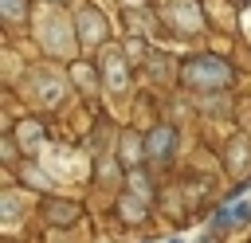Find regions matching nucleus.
Returning a JSON list of instances; mask_svg holds the SVG:
<instances>
[{
	"instance_id": "f257e3e1",
	"label": "nucleus",
	"mask_w": 251,
	"mask_h": 243,
	"mask_svg": "<svg viewBox=\"0 0 251 243\" xmlns=\"http://www.w3.org/2000/svg\"><path fill=\"white\" fill-rule=\"evenodd\" d=\"M180 78H184L188 86H200V90H220V86L231 82V67H227L224 59H216V55H196V59L184 63Z\"/></svg>"
},
{
	"instance_id": "f03ea898",
	"label": "nucleus",
	"mask_w": 251,
	"mask_h": 243,
	"mask_svg": "<svg viewBox=\"0 0 251 243\" xmlns=\"http://www.w3.org/2000/svg\"><path fill=\"white\" fill-rule=\"evenodd\" d=\"M39 31H43V47H47L51 55H71V51H75V39H71V27H67L63 12L47 8V12L39 16Z\"/></svg>"
},
{
	"instance_id": "7ed1b4c3",
	"label": "nucleus",
	"mask_w": 251,
	"mask_h": 243,
	"mask_svg": "<svg viewBox=\"0 0 251 243\" xmlns=\"http://www.w3.org/2000/svg\"><path fill=\"white\" fill-rule=\"evenodd\" d=\"M31 94H35V102L55 106V102L67 94V82H63L55 71H35V74H31Z\"/></svg>"
},
{
	"instance_id": "20e7f679",
	"label": "nucleus",
	"mask_w": 251,
	"mask_h": 243,
	"mask_svg": "<svg viewBox=\"0 0 251 243\" xmlns=\"http://www.w3.org/2000/svg\"><path fill=\"white\" fill-rule=\"evenodd\" d=\"M161 12H165L180 31H196V27H200V12H196V4H192V0H165V4H161Z\"/></svg>"
},
{
	"instance_id": "39448f33",
	"label": "nucleus",
	"mask_w": 251,
	"mask_h": 243,
	"mask_svg": "<svg viewBox=\"0 0 251 243\" xmlns=\"http://www.w3.org/2000/svg\"><path fill=\"white\" fill-rule=\"evenodd\" d=\"M102 63H106V82H110V90H114V94H118V90H126V82H129V71H126V59H122V51H118V47H106Z\"/></svg>"
},
{
	"instance_id": "423d86ee",
	"label": "nucleus",
	"mask_w": 251,
	"mask_h": 243,
	"mask_svg": "<svg viewBox=\"0 0 251 243\" xmlns=\"http://www.w3.org/2000/svg\"><path fill=\"white\" fill-rule=\"evenodd\" d=\"M78 31H82L86 43H102V39H106V20H102L98 12H90V8H82V12H78Z\"/></svg>"
},
{
	"instance_id": "0eeeda50",
	"label": "nucleus",
	"mask_w": 251,
	"mask_h": 243,
	"mask_svg": "<svg viewBox=\"0 0 251 243\" xmlns=\"http://www.w3.org/2000/svg\"><path fill=\"white\" fill-rule=\"evenodd\" d=\"M169 149H173V129H169V125H157V129L145 137V153H149V157H157V161H165V157H169Z\"/></svg>"
},
{
	"instance_id": "6e6552de",
	"label": "nucleus",
	"mask_w": 251,
	"mask_h": 243,
	"mask_svg": "<svg viewBox=\"0 0 251 243\" xmlns=\"http://www.w3.org/2000/svg\"><path fill=\"white\" fill-rule=\"evenodd\" d=\"M4 223L8 227L20 223V192H4Z\"/></svg>"
},
{
	"instance_id": "1a4fd4ad",
	"label": "nucleus",
	"mask_w": 251,
	"mask_h": 243,
	"mask_svg": "<svg viewBox=\"0 0 251 243\" xmlns=\"http://www.w3.org/2000/svg\"><path fill=\"white\" fill-rule=\"evenodd\" d=\"M47 216H51V223H71V219L78 216V208H75V204H51Z\"/></svg>"
},
{
	"instance_id": "9d476101",
	"label": "nucleus",
	"mask_w": 251,
	"mask_h": 243,
	"mask_svg": "<svg viewBox=\"0 0 251 243\" xmlns=\"http://www.w3.org/2000/svg\"><path fill=\"white\" fill-rule=\"evenodd\" d=\"M126 180H129V188H133V196H137V200H145V196H149V180H145V172H141V169H129V176H126Z\"/></svg>"
},
{
	"instance_id": "9b49d317",
	"label": "nucleus",
	"mask_w": 251,
	"mask_h": 243,
	"mask_svg": "<svg viewBox=\"0 0 251 243\" xmlns=\"http://www.w3.org/2000/svg\"><path fill=\"white\" fill-rule=\"evenodd\" d=\"M20 141H24L27 149H35V145L43 141V133H39V125H35V122H24V125H20Z\"/></svg>"
},
{
	"instance_id": "f8f14e48",
	"label": "nucleus",
	"mask_w": 251,
	"mask_h": 243,
	"mask_svg": "<svg viewBox=\"0 0 251 243\" xmlns=\"http://www.w3.org/2000/svg\"><path fill=\"white\" fill-rule=\"evenodd\" d=\"M243 169H247V145L235 141L231 145V172H243Z\"/></svg>"
},
{
	"instance_id": "ddd939ff",
	"label": "nucleus",
	"mask_w": 251,
	"mask_h": 243,
	"mask_svg": "<svg viewBox=\"0 0 251 243\" xmlns=\"http://www.w3.org/2000/svg\"><path fill=\"white\" fill-rule=\"evenodd\" d=\"M4 4V16L8 20H24L27 16V0H0Z\"/></svg>"
},
{
	"instance_id": "4468645a",
	"label": "nucleus",
	"mask_w": 251,
	"mask_h": 243,
	"mask_svg": "<svg viewBox=\"0 0 251 243\" xmlns=\"http://www.w3.org/2000/svg\"><path fill=\"white\" fill-rule=\"evenodd\" d=\"M122 216H129V219H141V204H137L133 196H126V200H122Z\"/></svg>"
},
{
	"instance_id": "2eb2a0df",
	"label": "nucleus",
	"mask_w": 251,
	"mask_h": 243,
	"mask_svg": "<svg viewBox=\"0 0 251 243\" xmlns=\"http://www.w3.org/2000/svg\"><path fill=\"white\" fill-rule=\"evenodd\" d=\"M122 157H129V165H137V141H122Z\"/></svg>"
},
{
	"instance_id": "dca6fc26",
	"label": "nucleus",
	"mask_w": 251,
	"mask_h": 243,
	"mask_svg": "<svg viewBox=\"0 0 251 243\" xmlns=\"http://www.w3.org/2000/svg\"><path fill=\"white\" fill-rule=\"evenodd\" d=\"M239 4H247V0H239Z\"/></svg>"
}]
</instances>
